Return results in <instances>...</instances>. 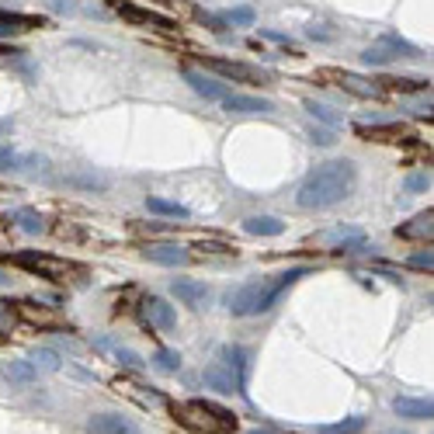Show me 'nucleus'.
I'll return each instance as SVG.
<instances>
[{
	"label": "nucleus",
	"instance_id": "f257e3e1",
	"mask_svg": "<svg viewBox=\"0 0 434 434\" xmlns=\"http://www.w3.org/2000/svg\"><path fill=\"white\" fill-rule=\"evenodd\" d=\"M354 177L358 171L351 160H327L316 171H309V177L299 184L295 202H299V209H330L351 195Z\"/></svg>",
	"mask_w": 434,
	"mask_h": 434
},
{
	"label": "nucleus",
	"instance_id": "f03ea898",
	"mask_svg": "<svg viewBox=\"0 0 434 434\" xmlns=\"http://www.w3.org/2000/svg\"><path fill=\"white\" fill-rule=\"evenodd\" d=\"M306 274H309V267H292V271H281V274H271V278H251V281H244L240 288H233V292L226 295V309H230L233 316H258V313H267V309L281 299V292H285L292 281L306 278Z\"/></svg>",
	"mask_w": 434,
	"mask_h": 434
},
{
	"label": "nucleus",
	"instance_id": "7ed1b4c3",
	"mask_svg": "<svg viewBox=\"0 0 434 434\" xmlns=\"http://www.w3.org/2000/svg\"><path fill=\"white\" fill-rule=\"evenodd\" d=\"M202 382L209 389H216V393H244V382H247V351L237 344L219 347L216 361L205 365Z\"/></svg>",
	"mask_w": 434,
	"mask_h": 434
},
{
	"label": "nucleus",
	"instance_id": "20e7f679",
	"mask_svg": "<svg viewBox=\"0 0 434 434\" xmlns=\"http://www.w3.org/2000/svg\"><path fill=\"white\" fill-rule=\"evenodd\" d=\"M174 417L191 428L198 434H233L237 428V417L216 403H205V400H188V403H177L174 407Z\"/></svg>",
	"mask_w": 434,
	"mask_h": 434
},
{
	"label": "nucleus",
	"instance_id": "39448f33",
	"mask_svg": "<svg viewBox=\"0 0 434 434\" xmlns=\"http://www.w3.org/2000/svg\"><path fill=\"white\" fill-rule=\"evenodd\" d=\"M403 56H417V49L410 42H403L396 31H386L375 46H368L361 52V63L365 66H389L393 59H403Z\"/></svg>",
	"mask_w": 434,
	"mask_h": 434
},
{
	"label": "nucleus",
	"instance_id": "423d86ee",
	"mask_svg": "<svg viewBox=\"0 0 434 434\" xmlns=\"http://www.w3.org/2000/svg\"><path fill=\"white\" fill-rule=\"evenodd\" d=\"M205 70L226 77V80H240V84H267V74L260 66H251V63H237V59H219V56H202Z\"/></svg>",
	"mask_w": 434,
	"mask_h": 434
},
{
	"label": "nucleus",
	"instance_id": "0eeeda50",
	"mask_svg": "<svg viewBox=\"0 0 434 434\" xmlns=\"http://www.w3.org/2000/svg\"><path fill=\"white\" fill-rule=\"evenodd\" d=\"M14 260H18L21 267H28V271H38V274H46V278H66V274H74V271H77V267H74L70 260L46 258V254H31V251L18 254Z\"/></svg>",
	"mask_w": 434,
	"mask_h": 434
},
{
	"label": "nucleus",
	"instance_id": "6e6552de",
	"mask_svg": "<svg viewBox=\"0 0 434 434\" xmlns=\"http://www.w3.org/2000/svg\"><path fill=\"white\" fill-rule=\"evenodd\" d=\"M323 77H327V80H337V84L344 87L347 94H354V97H382V84H379V80H365V77L347 74V70H327Z\"/></svg>",
	"mask_w": 434,
	"mask_h": 434
},
{
	"label": "nucleus",
	"instance_id": "1a4fd4ad",
	"mask_svg": "<svg viewBox=\"0 0 434 434\" xmlns=\"http://www.w3.org/2000/svg\"><path fill=\"white\" fill-rule=\"evenodd\" d=\"M219 104H223V111H230V115H267V111H274L271 101L251 97V94H233V90H230Z\"/></svg>",
	"mask_w": 434,
	"mask_h": 434
},
{
	"label": "nucleus",
	"instance_id": "9d476101",
	"mask_svg": "<svg viewBox=\"0 0 434 434\" xmlns=\"http://www.w3.org/2000/svg\"><path fill=\"white\" fill-rule=\"evenodd\" d=\"M143 316H146V323L157 327V330H174V327H177L174 306L167 299H160V295H150V299L143 302Z\"/></svg>",
	"mask_w": 434,
	"mask_h": 434
},
{
	"label": "nucleus",
	"instance_id": "9b49d317",
	"mask_svg": "<svg viewBox=\"0 0 434 434\" xmlns=\"http://www.w3.org/2000/svg\"><path fill=\"white\" fill-rule=\"evenodd\" d=\"M184 84H191V90L202 94L205 101H223V97L230 94V87L219 84L216 77H209V74H202V70H184Z\"/></svg>",
	"mask_w": 434,
	"mask_h": 434
},
{
	"label": "nucleus",
	"instance_id": "f8f14e48",
	"mask_svg": "<svg viewBox=\"0 0 434 434\" xmlns=\"http://www.w3.org/2000/svg\"><path fill=\"white\" fill-rule=\"evenodd\" d=\"M171 292L181 299V302H184V306H191V309H202V306H205V299H209L205 281H195V278H174Z\"/></svg>",
	"mask_w": 434,
	"mask_h": 434
},
{
	"label": "nucleus",
	"instance_id": "ddd939ff",
	"mask_svg": "<svg viewBox=\"0 0 434 434\" xmlns=\"http://www.w3.org/2000/svg\"><path fill=\"white\" fill-rule=\"evenodd\" d=\"M143 258L153 260V264H164V267H184L191 260V254L184 247H177V244H150L143 251Z\"/></svg>",
	"mask_w": 434,
	"mask_h": 434
},
{
	"label": "nucleus",
	"instance_id": "4468645a",
	"mask_svg": "<svg viewBox=\"0 0 434 434\" xmlns=\"http://www.w3.org/2000/svg\"><path fill=\"white\" fill-rule=\"evenodd\" d=\"M87 428H90V434H139V428L122 414H97L87 421Z\"/></svg>",
	"mask_w": 434,
	"mask_h": 434
},
{
	"label": "nucleus",
	"instance_id": "2eb2a0df",
	"mask_svg": "<svg viewBox=\"0 0 434 434\" xmlns=\"http://www.w3.org/2000/svg\"><path fill=\"white\" fill-rule=\"evenodd\" d=\"M118 14H125L129 21H136V24H150V28H160V31H171L177 28V21H171L167 14H157V10H143V7H136V4H118Z\"/></svg>",
	"mask_w": 434,
	"mask_h": 434
},
{
	"label": "nucleus",
	"instance_id": "dca6fc26",
	"mask_svg": "<svg viewBox=\"0 0 434 434\" xmlns=\"http://www.w3.org/2000/svg\"><path fill=\"white\" fill-rule=\"evenodd\" d=\"M393 410H396L400 417H407V421H431L434 403L431 400H410V396H400V400L393 403Z\"/></svg>",
	"mask_w": 434,
	"mask_h": 434
},
{
	"label": "nucleus",
	"instance_id": "f3484780",
	"mask_svg": "<svg viewBox=\"0 0 434 434\" xmlns=\"http://www.w3.org/2000/svg\"><path fill=\"white\" fill-rule=\"evenodd\" d=\"M403 240H431V233H434V212L428 209L424 216H417V219H410L407 226H400L396 230Z\"/></svg>",
	"mask_w": 434,
	"mask_h": 434
},
{
	"label": "nucleus",
	"instance_id": "a211bd4d",
	"mask_svg": "<svg viewBox=\"0 0 434 434\" xmlns=\"http://www.w3.org/2000/svg\"><path fill=\"white\" fill-rule=\"evenodd\" d=\"M244 230L254 233V237H281L285 223L274 219V216H251V219H244Z\"/></svg>",
	"mask_w": 434,
	"mask_h": 434
},
{
	"label": "nucleus",
	"instance_id": "6ab92c4d",
	"mask_svg": "<svg viewBox=\"0 0 434 434\" xmlns=\"http://www.w3.org/2000/svg\"><path fill=\"white\" fill-rule=\"evenodd\" d=\"M97 347H101V351H108V354H111V358H115L118 365H125V368H143V365H146V361H143V358H139V354L132 351V347L115 344L111 337H101V341H97Z\"/></svg>",
	"mask_w": 434,
	"mask_h": 434
},
{
	"label": "nucleus",
	"instance_id": "aec40b11",
	"mask_svg": "<svg viewBox=\"0 0 434 434\" xmlns=\"http://www.w3.org/2000/svg\"><path fill=\"white\" fill-rule=\"evenodd\" d=\"M28 361H31L35 372H59V368H63V358H59L52 347H35Z\"/></svg>",
	"mask_w": 434,
	"mask_h": 434
},
{
	"label": "nucleus",
	"instance_id": "412c9836",
	"mask_svg": "<svg viewBox=\"0 0 434 434\" xmlns=\"http://www.w3.org/2000/svg\"><path fill=\"white\" fill-rule=\"evenodd\" d=\"M14 306H18V313H21L28 323H38V327H52V323H56V316H52V313H46V309H42L38 302H31V299L14 302Z\"/></svg>",
	"mask_w": 434,
	"mask_h": 434
},
{
	"label": "nucleus",
	"instance_id": "4be33fe9",
	"mask_svg": "<svg viewBox=\"0 0 434 434\" xmlns=\"http://www.w3.org/2000/svg\"><path fill=\"white\" fill-rule=\"evenodd\" d=\"M31 164H42L38 157H21V153H14L10 146H0V171H24V167H31Z\"/></svg>",
	"mask_w": 434,
	"mask_h": 434
},
{
	"label": "nucleus",
	"instance_id": "5701e85b",
	"mask_svg": "<svg viewBox=\"0 0 434 434\" xmlns=\"http://www.w3.org/2000/svg\"><path fill=\"white\" fill-rule=\"evenodd\" d=\"M146 209L157 212V216H174V219H188V209L177 205V202H167V198H146Z\"/></svg>",
	"mask_w": 434,
	"mask_h": 434
},
{
	"label": "nucleus",
	"instance_id": "b1692460",
	"mask_svg": "<svg viewBox=\"0 0 434 434\" xmlns=\"http://www.w3.org/2000/svg\"><path fill=\"white\" fill-rule=\"evenodd\" d=\"M14 223H18L24 233H31V237L46 230V223H42V216H38L35 209H18V212H14Z\"/></svg>",
	"mask_w": 434,
	"mask_h": 434
},
{
	"label": "nucleus",
	"instance_id": "393cba45",
	"mask_svg": "<svg viewBox=\"0 0 434 434\" xmlns=\"http://www.w3.org/2000/svg\"><path fill=\"white\" fill-rule=\"evenodd\" d=\"M31 24H35V18L4 14V10H0V38H4V35H14V31H24V28H31Z\"/></svg>",
	"mask_w": 434,
	"mask_h": 434
},
{
	"label": "nucleus",
	"instance_id": "a878e982",
	"mask_svg": "<svg viewBox=\"0 0 434 434\" xmlns=\"http://www.w3.org/2000/svg\"><path fill=\"white\" fill-rule=\"evenodd\" d=\"M306 111H309L313 118L327 122L330 129H337V125H341V115H334V108H327V104H320V101H306Z\"/></svg>",
	"mask_w": 434,
	"mask_h": 434
},
{
	"label": "nucleus",
	"instance_id": "bb28decb",
	"mask_svg": "<svg viewBox=\"0 0 434 434\" xmlns=\"http://www.w3.org/2000/svg\"><path fill=\"white\" fill-rule=\"evenodd\" d=\"M153 365H157L160 372H177V368H181V354H177V351H157V354H153Z\"/></svg>",
	"mask_w": 434,
	"mask_h": 434
},
{
	"label": "nucleus",
	"instance_id": "cd10ccee",
	"mask_svg": "<svg viewBox=\"0 0 434 434\" xmlns=\"http://www.w3.org/2000/svg\"><path fill=\"white\" fill-rule=\"evenodd\" d=\"M379 84H382V90L393 87V90H407V94H414V90H424L428 80H410V77H400V80H396V77H393V80H379Z\"/></svg>",
	"mask_w": 434,
	"mask_h": 434
},
{
	"label": "nucleus",
	"instance_id": "c85d7f7f",
	"mask_svg": "<svg viewBox=\"0 0 434 434\" xmlns=\"http://www.w3.org/2000/svg\"><path fill=\"white\" fill-rule=\"evenodd\" d=\"M4 372H7L10 379H21V382H31V379H35V368H31V361H10Z\"/></svg>",
	"mask_w": 434,
	"mask_h": 434
},
{
	"label": "nucleus",
	"instance_id": "c756f323",
	"mask_svg": "<svg viewBox=\"0 0 434 434\" xmlns=\"http://www.w3.org/2000/svg\"><path fill=\"white\" fill-rule=\"evenodd\" d=\"M320 240H337V244L344 247L347 240H361V230H354V226H337V230H330V233H323Z\"/></svg>",
	"mask_w": 434,
	"mask_h": 434
},
{
	"label": "nucleus",
	"instance_id": "7c9ffc66",
	"mask_svg": "<svg viewBox=\"0 0 434 434\" xmlns=\"http://www.w3.org/2000/svg\"><path fill=\"white\" fill-rule=\"evenodd\" d=\"M223 18H226V24H254V7H233Z\"/></svg>",
	"mask_w": 434,
	"mask_h": 434
},
{
	"label": "nucleus",
	"instance_id": "2f4dec72",
	"mask_svg": "<svg viewBox=\"0 0 434 434\" xmlns=\"http://www.w3.org/2000/svg\"><path fill=\"white\" fill-rule=\"evenodd\" d=\"M327 431L330 434H358V431H365V417H347L341 424H330Z\"/></svg>",
	"mask_w": 434,
	"mask_h": 434
},
{
	"label": "nucleus",
	"instance_id": "473e14b6",
	"mask_svg": "<svg viewBox=\"0 0 434 434\" xmlns=\"http://www.w3.org/2000/svg\"><path fill=\"white\" fill-rule=\"evenodd\" d=\"M309 143H316V146H334L337 136H334V129H313V132H309Z\"/></svg>",
	"mask_w": 434,
	"mask_h": 434
},
{
	"label": "nucleus",
	"instance_id": "72a5a7b5",
	"mask_svg": "<svg viewBox=\"0 0 434 434\" xmlns=\"http://www.w3.org/2000/svg\"><path fill=\"white\" fill-rule=\"evenodd\" d=\"M407 188H410V191H428V188H431V177H428V174H410V177H407Z\"/></svg>",
	"mask_w": 434,
	"mask_h": 434
},
{
	"label": "nucleus",
	"instance_id": "f704fd0d",
	"mask_svg": "<svg viewBox=\"0 0 434 434\" xmlns=\"http://www.w3.org/2000/svg\"><path fill=\"white\" fill-rule=\"evenodd\" d=\"M49 7H52V10H59V14H77V10H80V4H77V0H49Z\"/></svg>",
	"mask_w": 434,
	"mask_h": 434
},
{
	"label": "nucleus",
	"instance_id": "c9c22d12",
	"mask_svg": "<svg viewBox=\"0 0 434 434\" xmlns=\"http://www.w3.org/2000/svg\"><path fill=\"white\" fill-rule=\"evenodd\" d=\"M198 18H202V24H209L212 31H226V18H216V14H205V10H202Z\"/></svg>",
	"mask_w": 434,
	"mask_h": 434
},
{
	"label": "nucleus",
	"instance_id": "e433bc0d",
	"mask_svg": "<svg viewBox=\"0 0 434 434\" xmlns=\"http://www.w3.org/2000/svg\"><path fill=\"white\" fill-rule=\"evenodd\" d=\"M410 264H414V267H421V271H431L434 258H431V254H417V258H410Z\"/></svg>",
	"mask_w": 434,
	"mask_h": 434
},
{
	"label": "nucleus",
	"instance_id": "4c0bfd02",
	"mask_svg": "<svg viewBox=\"0 0 434 434\" xmlns=\"http://www.w3.org/2000/svg\"><path fill=\"white\" fill-rule=\"evenodd\" d=\"M247 434H274L271 428H254V431H247Z\"/></svg>",
	"mask_w": 434,
	"mask_h": 434
},
{
	"label": "nucleus",
	"instance_id": "58836bf2",
	"mask_svg": "<svg viewBox=\"0 0 434 434\" xmlns=\"http://www.w3.org/2000/svg\"><path fill=\"white\" fill-rule=\"evenodd\" d=\"M0 285H10V278H7V274H4V271H0Z\"/></svg>",
	"mask_w": 434,
	"mask_h": 434
},
{
	"label": "nucleus",
	"instance_id": "ea45409f",
	"mask_svg": "<svg viewBox=\"0 0 434 434\" xmlns=\"http://www.w3.org/2000/svg\"><path fill=\"white\" fill-rule=\"evenodd\" d=\"M0 341H4V337H0Z\"/></svg>",
	"mask_w": 434,
	"mask_h": 434
}]
</instances>
